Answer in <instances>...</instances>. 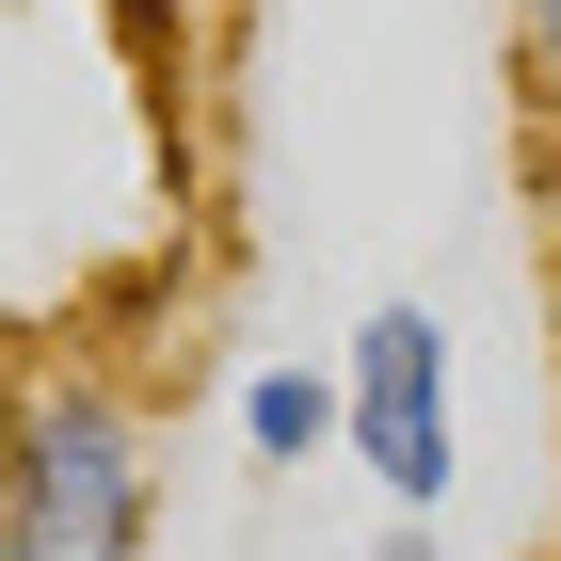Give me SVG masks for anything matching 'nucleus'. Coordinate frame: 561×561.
<instances>
[{
	"label": "nucleus",
	"mask_w": 561,
	"mask_h": 561,
	"mask_svg": "<svg viewBox=\"0 0 561 561\" xmlns=\"http://www.w3.org/2000/svg\"><path fill=\"white\" fill-rule=\"evenodd\" d=\"M161 466H145V401L96 369H48L0 417V561H145Z\"/></svg>",
	"instance_id": "nucleus-1"
},
{
	"label": "nucleus",
	"mask_w": 561,
	"mask_h": 561,
	"mask_svg": "<svg viewBox=\"0 0 561 561\" xmlns=\"http://www.w3.org/2000/svg\"><path fill=\"white\" fill-rule=\"evenodd\" d=\"M337 449L386 481L401 514H433V497H449V321H433V305H369V321H353Z\"/></svg>",
	"instance_id": "nucleus-2"
},
{
	"label": "nucleus",
	"mask_w": 561,
	"mask_h": 561,
	"mask_svg": "<svg viewBox=\"0 0 561 561\" xmlns=\"http://www.w3.org/2000/svg\"><path fill=\"white\" fill-rule=\"evenodd\" d=\"M241 449H257V466L337 449V386H321V369H257V386H241Z\"/></svg>",
	"instance_id": "nucleus-3"
},
{
	"label": "nucleus",
	"mask_w": 561,
	"mask_h": 561,
	"mask_svg": "<svg viewBox=\"0 0 561 561\" xmlns=\"http://www.w3.org/2000/svg\"><path fill=\"white\" fill-rule=\"evenodd\" d=\"M514 33H529V65L561 81V0H514Z\"/></svg>",
	"instance_id": "nucleus-4"
},
{
	"label": "nucleus",
	"mask_w": 561,
	"mask_h": 561,
	"mask_svg": "<svg viewBox=\"0 0 561 561\" xmlns=\"http://www.w3.org/2000/svg\"><path fill=\"white\" fill-rule=\"evenodd\" d=\"M369 561H433V514H401V529H386V546H369Z\"/></svg>",
	"instance_id": "nucleus-5"
}]
</instances>
